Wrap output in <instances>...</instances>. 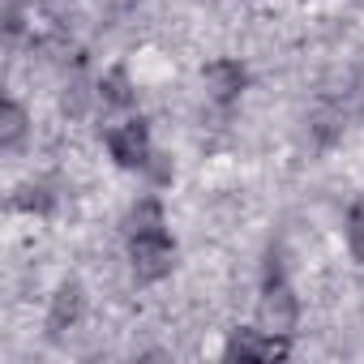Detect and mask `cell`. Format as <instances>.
Returning <instances> with one entry per match:
<instances>
[{
	"label": "cell",
	"instance_id": "52a82bcc",
	"mask_svg": "<svg viewBox=\"0 0 364 364\" xmlns=\"http://www.w3.org/2000/svg\"><path fill=\"white\" fill-rule=\"evenodd\" d=\"M347 245H351V253H355V262L364 266V193L351 202V210H347Z\"/></svg>",
	"mask_w": 364,
	"mask_h": 364
},
{
	"label": "cell",
	"instance_id": "3957f363",
	"mask_svg": "<svg viewBox=\"0 0 364 364\" xmlns=\"http://www.w3.org/2000/svg\"><path fill=\"white\" fill-rule=\"evenodd\" d=\"M107 146H112V159L120 167H141L150 159V129H146V120L137 116V120H124V124L107 129Z\"/></svg>",
	"mask_w": 364,
	"mask_h": 364
},
{
	"label": "cell",
	"instance_id": "277c9868",
	"mask_svg": "<svg viewBox=\"0 0 364 364\" xmlns=\"http://www.w3.org/2000/svg\"><path fill=\"white\" fill-rule=\"evenodd\" d=\"M228 360H283L287 355V338L283 334H257V330H240L232 334V343L223 347Z\"/></svg>",
	"mask_w": 364,
	"mask_h": 364
},
{
	"label": "cell",
	"instance_id": "7a4b0ae2",
	"mask_svg": "<svg viewBox=\"0 0 364 364\" xmlns=\"http://www.w3.org/2000/svg\"><path fill=\"white\" fill-rule=\"evenodd\" d=\"M262 317L270 330H291L296 321V300H291V287L279 270V257H270V270H266V291H262Z\"/></svg>",
	"mask_w": 364,
	"mask_h": 364
},
{
	"label": "cell",
	"instance_id": "6da1fadb",
	"mask_svg": "<svg viewBox=\"0 0 364 364\" xmlns=\"http://www.w3.org/2000/svg\"><path fill=\"white\" fill-rule=\"evenodd\" d=\"M129 257H133V274L141 283H154V279H163L171 270L176 245L167 236V223H163L159 202H141L129 215Z\"/></svg>",
	"mask_w": 364,
	"mask_h": 364
},
{
	"label": "cell",
	"instance_id": "ba28073f",
	"mask_svg": "<svg viewBox=\"0 0 364 364\" xmlns=\"http://www.w3.org/2000/svg\"><path fill=\"white\" fill-rule=\"evenodd\" d=\"M22 137V107L5 103V116H0V146H14Z\"/></svg>",
	"mask_w": 364,
	"mask_h": 364
},
{
	"label": "cell",
	"instance_id": "5b68a950",
	"mask_svg": "<svg viewBox=\"0 0 364 364\" xmlns=\"http://www.w3.org/2000/svg\"><path fill=\"white\" fill-rule=\"evenodd\" d=\"M77 313H82V287H77V283H65V287L56 291V304H52V317H48L52 338H60V334L77 321Z\"/></svg>",
	"mask_w": 364,
	"mask_h": 364
},
{
	"label": "cell",
	"instance_id": "8992f818",
	"mask_svg": "<svg viewBox=\"0 0 364 364\" xmlns=\"http://www.w3.org/2000/svg\"><path fill=\"white\" fill-rule=\"evenodd\" d=\"M206 82L215 86V95L228 103V99H236L240 95V86H245V69L240 65H232V60H219V65H210L206 69Z\"/></svg>",
	"mask_w": 364,
	"mask_h": 364
}]
</instances>
